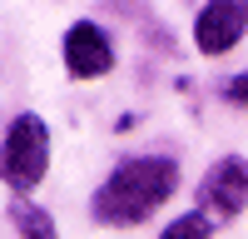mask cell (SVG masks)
<instances>
[{
    "label": "cell",
    "instance_id": "cell-1",
    "mask_svg": "<svg viewBox=\"0 0 248 239\" xmlns=\"http://www.w3.org/2000/svg\"><path fill=\"white\" fill-rule=\"evenodd\" d=\"M179 189V165L169 154H134L119 159L109 170V179L94 189V219L109 229H129L144 224L149 214H159V205H169Z\"/></svg>",
    "mask_w": 248,
    "mask_h": 239
},
{
    "label": "cell",
    "instance_id": "cell-7",
    "mask_svg": "<svg viewBox=\"0 0 248 239\" xmlns=\"http://www.w3.org/2000/svg\"><path fill=\"white\" fill-rule=\"evenodd\" d=\"M214 234V224H209V214L203 209H189V214H179L169 229H164L159 239H209Z\"/></svg>",
    "mask_w": 248,
    "mask_h": 239
},
{
    "label": "cell",
    "instance_id": "cell-4",
    "mask_svg": "<svg viewBox=\"0 0 248 239\" xmlns=\"http://www.w3.org/2000/svg\"><path fill=\"white\" fill-rule=\"evenodd\" d=\"M248 30V5L243 0H209L194 15V45L199 55H229Z\"/></svg>",
    "mask_w": 248,
    "mask_h": 239
},
{
    "label": "cell",
    "instance_id": "cell-2",
    "mask_svg": "<svg viewBox=\"0 0 248 239\" xmlns=\"http://www.w3.org/2000/svg\"><path fill=\"white\" fill-rule=\"evenodd\" d=\"M50 174V125L40 115H15L0 139V179L15 194H30Z\"/></svg>",
    "mask_w": 248,
    "mask_h": 239
},
{
    "label": "cell",
    "instance_id": "cell-6",
    "mask_svg": "<svg viewBox=\"0 0 248 239\" xmlns=\"http://www.w3.org/2000/svg\"><path fill=\"white\" fill-rule=\"evenodd\" d=\"M10 224H15L20 239H60L55 214H50V209H40L35 199H25V194H15V199H10Z\"/></svg>",
    "mask_w": 248,
    "mask_h": 239
},
{
    "label": "cell",
    "instance_id": "cell-8",
    "mask_svg": "<svg viewBox=\"0 0 248 239\" xmlns=\"http://www.w3.org/2000/svg\"><path fill=\"white\" fill-rule=\"evenodd\" d=\"M223 100H229V105H248V75L229 80V85H223Z\"/></svg>",
    "mask_w": 248,
    "mask_h": 239
},
{
    "label": "cell",
    "instance_id": "cell-3",
    "mask_svg": "<svg viewBox=\"0 0 248 239\" xmlns=\"http://www.w3.org/2000/svg\"><path fill=\"white\" fill-rule=\"evenodd\" d=\"M199 205H203L209 219H238L243 214V205H248V165L238 154H223L218 165L203 174Z\"/></svg>",
    "mask_w": 248,
    "mask_h": 239
},
{
    "label": "cell",
    "instance_id": "cell-5",
    "mask_svg": "<svg viewBox=\"0 0 248 239\" xmlns=\"http://www.w3.org/2000/svg\"><path fill=\"white\" fill-rule=\"evenodd\" d=\"M65 70L75 80H99L114 70V40L94 20H75L65 30Z\"/></svg>",
    "mask_w": 248,
    "mask_h": 239
}]
</instances>
